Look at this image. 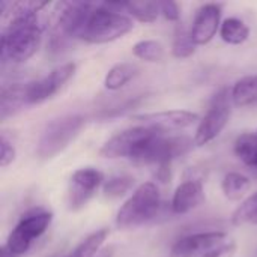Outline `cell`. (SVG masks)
Masks as SVG:
<instances>
[{"label": "cell", "mask_w": 257, "mask_h": 257, "mask_svg": "<svg viewBox=\"0 0 257 257\" xmlns=\"http://www.w3.org/2000/svg\"><path fill=\"white\" fill-rule=\"evenodd\" d=\"M50 2L9 3V23L3 29L0 56L3 63H24L39 50L47 27L44 9Z\"/></svg>", "instance_id": "obj_1"}, {"label": "cell", "mask_w": 257, "mask_h": 257, "mask_svg": "<svg viewBox=\"0 0 257 257\" xmlns=\"http://www.w3.org/2000/svg\"><path fill=\"white\" fill-rule=\"evenodd\" d=\"M120 9L122 3H95L80 39L87 44H108L128 35L134 29V20Z\"/></svg>", "instance_id": "obj_2"}, {"label": "cell", "mask_w": 257, "mask_h": 257, "mask_svg": "<svg viewBox=\"0 0 257 257\" xmlns=\"http://www.w3.org/2000/svg\"><path fill=\"white\" fill-rule=\"evenodd\" d=\"M161 193L155 182H143L120 205L116 214V227L131 230L152 221L161 209Z\"/></svg>", "instance_id": "obj_3"}, {"label": "cell", "mask_w": 257, "mask_h": 257, "mask_svg": "<svg viewBox=\"0 0 257 257\" xmlns=\"http://www.w3.org/2000/svg\"><path fill=\"white\" fill-rule=\"evenodd\" d=\"M86 126V117L83 114H65L57 119H53L44 128L38 146L36 154L42 160L54 158L62 154L81 133Z\"/></svg>", "instance_id": "obj_4"}, {"label": "cell", "mask_w": 257, "mask_h": 257, "mask_svg": "<svg viewBox=\"0 0 257 257\" xmlns=\"http://www.w3.org/2000/svg\"><path fill=\"white\" fill-rule=\"evenodd\" d=\"M160 133L152 126H133L111 136L99 149V155L107 160H133L137 161L146 145Z\"/></svg>", "instance_id": "obj_5"}, {"label": "cell", "mask_w": 257, "mask_h": 257, "mask_svg": "<svg viewBox=\"0 0 257 257\" xmlns=\"http://www.w3.org/2000/svg\"><path fill=\"white\" fill-rule=\"evenodd\" d=\"M53 212L47 209H35L20 218L15 227L8 235L5 247L17 257L29 253L35 241H38L51 226Z\"/></svg>", "instance_id": "obj_6"}, {"label": "cell", "mask_w": 257, "mask_h": 257, "mask_svg": "<svg viewBox=\"0 0 257 257\" xmlns=\"http://www.w3.org/2000/svg\"><path fill=\"white\" fill-rule=\"evenodd\" d=\"M230 116H232L230 90L223 89L212 98L208 111L205 113L203 117H200V122L197 123L193 137L194 145L197 148H202L214 142L229 125Z\"/></svg>", "instance_id": "obj_7"}, {"label": "cell", "mask_w": 257, "mask_h": 257, "mask_svg": "<svg viewBox=\"0 0 257 257\" xmlns=\"http://www.w3.org/2000/svg\"><path fill=\"white\" fill-rule=\"evenodd\" d=\"M194 140L187 136H167V133L160 131L143 149L137 163L164 166L172 164L173 160L184 157L193 149Z\"/></svg>", "instance_id": "obj_8"}, {"label": "cell", "mask_w": 257, "mask_h": 257, "mask_svg": "<svg viewBox=\"0 0 257 257\" xmlns=\"http://www.w3.org/2000/svg\"><path fill=\"white\" fill-rule=\"evenodd\" d=\"M105 178L99 169L95 167H80L77 169L68 184L66 190V206L69 211H78L84 208L90 199L104 187Z\"/></svg>", "instance_id": "obj_9"}, {"label": "cell", "mask_w": 257, "mask_h": 257, "mask_svg": "<svg viewBox=\"0 0 257 257\" xmlns=\"http://www.w3.org/2000/svg\"><path fill=\"white\" fill-rule=\"evenodd\" d=\"M75 71L77 65L74 62H66L51 69L47 75L29 81L26 89L27 105H35L45 102L47 99H51L75 75Z\"/></svg>", "instance_id": "obj_10"}, {"label": "cell", "mask_w": 257, "mask_h": 257, "mask_svg": "<svg viewBox=\"0 0 257 257\" xmlns=\"http://www.w3.org/2000/svg\"><path fill=\"white\" fill-rule=\"evenodd\" d=\"M224 242H227V233L221 230L190 233L173 244L170 257H203Z\"/></svg>", "instance_id": "obj_11"}, {"label": "cell", "mask_w": 257, "mask_h": 257, "mask_svg": "<svg viewBox=\"0 0 257 257\" xmlns=\"http://www.w3.org/2000/svg\"><path fill=\"white\" fill-rule=\"evenodd\" d=\"M134 120L140 122L145 126H152L160 131H181L185 128H190L200 122V117L197 113H193L190 110H163V111H154V113H143V114H134Z\"/></svg>", "instance_id": "obj_12"}, {"label": "cell", "mask_w": 257, "mask_h": 257, "mask_svg": "<svg viewBox=\"0 0 257 257\" xmlns=\"http://www.w3.org/2000/svg\"><path fill=\"white\" fill-rule=\"evenodd\" d=\"M221 6L217 3L202 5L193 18V24L190 27L191 38L196 45L209 44L217 33H220L221 27Z\"/></svg>", "instance_id": "obj_13"}, {"label": "cell", "mask_w": 257, "mask_h": 257, "mask_svg": "<svg viewBox=\"0 0 257 257\" xmlns=\"http://www.w3.org/2000/svg\"><path fill=\"white\" fill-rule=\"evenodd\" d=\"M205 187L199 178H190L181 182L172 196V211L178 215L188 214L205 202Z\"/></svg>", "instance_id": "obj_14"}, {"label": "cell", "mask_w": 257, "mask_h": 257, "mask_svg": "<svg viewBox=\"0 0 257 257\" xmlns=\"http://www.w3.org/2000/svg\"><path fill=\"white\" fill-rule=\"evenodd\" d=\"M26 89L27 83H14L11 86H3L0 96V116L3 120L27 105Z\"/></svg>", "instance_id": "obj_15"}, {"label": "cell", "mask_w": 257, "mask_h": 257, "mask_svg": "<svg viewBox=\"0 0 257 257\" xmlns=\"http://www.w3.org/2000/svg\"><path fill=\"white\" fill-rule=\"evenodd\" d=\"M232 104L235 107H250L257 104V74L236 80L230 89Z\"/></svg>", "instance_id": "obj_16"}, {"label": "cell", "mask_w": 257, "mask_h": 257, "mask_svg": "<svg viewBox=\"0 0 257 257\" xmlns=\"http://www.w3.org/2000/svg\"><path fill=\"white\" fill-rule=\"evenodd\" d=\"M108 236L110 230L107 227H101L81 239L65 257H96Z\"/></svg>", "instance_id": "obj_17"}, {"label": "cell", "mask_w": 257, "mask_h": 257, "mask_svg": "<svg viewBox=\"0 0 257 257\" xmlns=\"http://www.w3.org/2000/svg\"><path fill=\"white\" fill-rule=\"evenodd\" d=\"M251 188V181L239 172H229L221 181V193L230 202H239Z\"/></svg>", "instance_id": "obj_18"}, {"label": "cell", "mask_w": 257, "mask_h": 257, "mask_svg": "<svg viewBox=\"0 0 257 257\" xmlns=\"http://www.w3.org/2000/svg\"><path fill=\"white\" fill-rule=\"evenodd\" d=\"M218 35L229 45H242L250 36V27L241 18L229 17L223 20Z\"/></svg>", "instance_id": "obj_19"}, {"label": "cell", "mask_w": 257, "mask_h": 257, "mask_svg": "<svg viewBox=\"0 0 257 257\" xmlns=\"http://www.w3.org/2000/svg\"><path fill=\"white\" fill-rule=\"evenodd\" d=\"M139 72V68L130 62L113 65L104 77V87L108 90H119L125 87Z\"/></svg>", "instance_id": "obj_20"}, {"label": "cell", "mask_w": 257, "mask_h": 257, "mask_svg": "<svg viewBox=\"0 0 257 257\" xmlns=\"http://www.w3.org/2000/svg\"><path fill=\"white\" fill-rule=\"evenodd\" d=\"M122 8L125 12L145 24H152L158 20L161 15L160 11V2H151V0H143V2H125L122 3Z\"/></svg>", "instance_id": "obj_21"}, {"label": "cell", "mask_w": 257, "mask_h": 257, "mask_svg": "<svg viewBox=\"0 0 257 257\" xmlns=\"http://www.w3.org/2000/svg\"><path fill=\"white\" fill-rule=\"evenodd\" d=\"M233 152L247 167L257 170V134L242 133L233 143Z\"/></svg>", "instance_id": "obj_22"}, {"label": "cell", "mask_w": 257, "mask_h": 257, "mask_svg": "<svg viewBox=\"0 0 257 257\" xmlns=\"http://www.w3.org/2000/svg\"><path fill=\"white\" fill-rule=\"evenodd\" d=\"M133 54L146 63H160L166 56V48L160 41L142 39L133 45Z\"/></svg>", "instance_id": "obj_23"}, {"label": "cell", "mask_w": 257, "mask_h": 257, "mask_svg": "<svg viewBox=\"0 0 257 257\" xmlns=\"http://www.w3.org/2000/svg\"><path fill=\"white\" fill-rule=\"evenodd\" d=\"M196 44L191 38L190 30H187L184 26H181V23L176 24V30H175V38H173V44H172V54L176 59H188L196 53Z\"/></svg>", "instance_id": "obj_24"}, {"label": "cell", "mask_w": 257, "mask_h": 257, "mask_svg": "<svg viewBox=\"0 0 257 257\" xmlns=\"http://www.w3.org/2000/svg\"><path fill=\"white\" fill-rule=\"evenodd\" d=\"M134 184H136V179L130 175H116L105 181L102 191H104V196L108 199H119V197L126 196L131 190L134 191L136 190Z\"/></svg>", "instance_id": "obj_25"}, {"label": "cell", "mask_w": 257, "mask_h": 257, "mask_svg": "<svg viewBox=\"0 0 257 257\" xmlns=\"http://www.w3.org/2000/svg\"><path fill=\"white\" fill-rule=\"evenodd\" d=\"M248 223L257 224V191L244 199V202L232 214L233 226H242Z\"/></svg>", "instance_id": "obj_26"}, {"label": "cell", "mask_w": 257, "mask_h": 257, "mask_svg": "<svg viewBox=\"0 0 257 257\" xmlns=\"http://www.w3.org/2000/svg\"><path fill=\"white\" fill-rule=\"evenodd\" d=\"M17 158V149L14 146V143L11 140L6 139L5 134H2L0 137V166L2 169H6L8 166H11Z\"/></svg>", "instance_id": "obj_27"}, {"label": "cell", "mask_w": 257, "mask_h": 257, "mask_svg": "<svg viewBox=\"0 0 257 257\" xmlns=\"http://www.w3.org/2000/svg\"><path fill=\"white\" fill-rule=\"evenodd\" d=\"M160 11L167 21L176 24L181 21V8L176 2H160Z\"/></svg>", "instance_id": "obj_28"}, {"label": "cell", "mask_w": 257, "mask_h": 257, "mask_svg": "<svg viewBox=\"0 0 257 257\" xmlns=\"http://www.w3.org/2000/svg\"><path fill=\"white\" fill-rule=\"evenodd\" d=\"M236 244L233 241H227L223 245L214 248L212 251H209L208 254H205L203 257H233L236 254Z\"/></svg>", "instance_id": "obj_29"}, {"label": "cell", "mask_w": 257, "mask_h": 257, "mask_svg": "<svg viewBox=\"0 0 257 257\" xmlns=\"http://www.w3.org/2000/svg\"><path fill=\"white\" fill-rule=\"evenodd\" d=\"M0 257H17V256H14L6 247H5V244L2 245V248H0Z\"/></svg>", "instance_id": "obj_30"}, {"label": "cell", "mask_w": 257, "mask_h": 257, "mask_svg": "<svg viewBox=\"0 0 257 257\" xmlns=\"http://www.w3.org/2000/svg\"><path fill=\"white\" fill-rule=\"evenodd\" d=\"M256 134H257V131H256Z\"/></svg>", "instance_id": "obj_31"}, {"label": "cell", "mask_w": 257, "mask_h": 257, "mask_svg": "<svg viewBox=\"0 0 257 257\" xmlns=\"http://www.w3.org/2000/svg\"><path fill=\"white\" fill-rule=\"evenodd\" d=\"M256 226H257V224H256Z\"/></svg>", "instance_id": "obj_32"}]
</instances>
